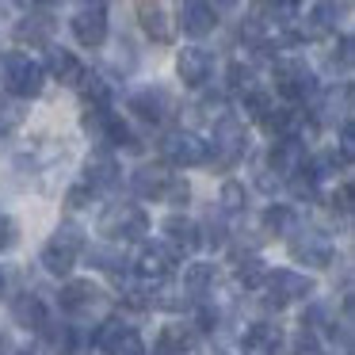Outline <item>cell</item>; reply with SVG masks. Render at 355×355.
<instances>
[{
    "instance_id": "obj_7",
    "label": "cell",
    "mask_w": 355,
    "mask_h": 355,
    "mask_svg": "<svg viewBox=\"0 0 355 355\" xmlns=\"http://www.w3.org/2000/svg\"><path fill=\"white\" fill-rule=\"evenodd\" d=\"M207 146H210V161H218L222 168L237 164L241 157L248 153V130H245V123H241L237 115L214 119V134H210Z\"/></svg>"
},
{
    "instance_id": "obj_19",
    "label": "cell",
    "mask_w": 355,
    "mask_h": 355,
    "mask_svg": "<svg viewBox=\"0 0 355 355\" xmlns=\"http://www.w3.org/2000/svg\"><path fill=\"white\" fill-rule=\"evenodd\" d=\"M283 344H286V336L275 321H256V324H248L245 336H241L245 355H279Z\"/></svg>"
},
{
    "instance_id": "obj_45",
    "label": "cell",
    "mask_w": 355,
    "mask_h": 355,
    "mask_svg": "<svg viewBox=\"0 0 355 355\" xmlns=\"http://www.w3.org/2000/svg\"><path fill=\"white\" fill-rule=\"evenodd\" d=\"M332 202L340 207V214H352V184H340V191L332 195Z\"/></svg>"
},
{
    "instance_id": "obj_40",
    "label": "cell",
    "mask_w": 355,
    "mask_h": 355,
    "mask_svg": "<svg viewBox=\"0 0 355 355\" xmlns=\"http://www.w3.org/2000/svg\"><path fill=\"white\" fill-rule=\"evenodd\" d=\"M16 241H19V225H16V218L0 210V252L16 248Z\"/></svg>"
},
{
    "instance_id": "obj_39",
    "label": "cell",
    "mask_w": 355,
    "mask_h": 355,
    "mask_svg": "<svg viewBox=\"0 0 355 355\" xmlns=\"http://www.w3.org/2000/svg\"><path fill=\"white\" fill-rule=\"evenodd\" d=\"M294 355H329V347L321 344V336H317V332L302 329L298 332V344H294Z\"/></svg>"
},
{
    "instance_id": "obj_37",
    "label": "cell",
    "mask_w": 355,
    "mask_h": 355,
    "mask_svg": "<svg viewBox=\"0 0 355 355\" xmlns=\"http://www.w3.org/2000/svg\"><path fill=\"white\" fill-rule=\"evenodd\" d=\"M286 187H291L294 199H306V202H313V199H317V180L309 176V172H298L294 180H286Z\"/></svg>"
},
{
    "instance_id": "obj_6",
    "label": "cell",
    "mask_w": 355,
    "mask_h": 355,
    "mask_svg": "<svg viewBox=\"0 0 355 355\" xmlns=\"http://www.w3.org/2000/svg\"><path fill=\"white\" fill-rule=\"evenodd\" d=\"M80 130L92 134L107 153H111V149H119V146H138L134 134H130V126L123 123V115L111 111V107H85V111H80Z\"/></svg>"
},
{
    "instance_id": "obj_12",
    "label": "cell",
    "mask_w": 355,
    "mask_h": 355,
    "mask_svg": "<svg viewBox=\"0 0 355 355\" xmlns=\"http://www.w3.org/2000/svg\"><path fill=\"white\" fill-rule=\"evenodd\" d=\"M172 271H176L172 248H164L161 241H141L138 256H134V275L146 279V283H164Z\"/></svg>"
},
{
    "instance_id": "obj_24",
    "label": "cell",
    "mask_w": 355,
    "mask_h": 355,
    "mask_svg": "<svg viewBox=\"0 0 355 355\" xmlns=\"http://www.w3.org/2000/svg\"><path fill=\"white\" fill-rule=\"evenodd\" d=\"M12 321H16L19 329H27V332H39L42 324L50 321V317H46V302H42L39 294H31V291L16 294V298H12Z\"/></svg>"
},
{
    "instance_id": "obj_15",
    "label": "cell",
    "mask_w": 355,
    "mask_h": 355,
    "mask_svg": "<svg viewBox=\"0 0 355 355\" xmlns=\"http://www.w3.org/2000/svg\"><path fill=\"white\" fill-rule=\"evenodd\" d=\"M134 16H138L141 31L157 42V46H168L172 35H176V19H168V8L157 4V0H138L134 4Z\"/></svg>"
},
{
    "instance_id": "obj_36",
    "label": "cell",
    "mask_w": 355,
    "mask_h": 355,
    "mask_svg": "<svg viewBox=\"0 0 355 355\" xmlns=\"http://www.w3.org/2000/svg\"><path fill=\"white\" fill-rule=\"evenodd\" d=\"M230 88L233 92L241 96V100H245L248 92H256V77H252V69H248V65H230Z\"/></svg>"
},
{
    "instance_id": "obj_8",
    "label": "cell",
    "mask_w": 355,
    "mask_h": 355,
    "mask_svg": "<svg viewBox=\"0 0 355 355\" xmlns=\"http://www.w3.org/2000/svg\"><path fill=\"white\" fill-rule=\"evenodd\" d=\"M161 153L164 161L172 164V168H195V164H210V146L207 138H199L195 130H184V126H176V130H168L161 138Z\"/></svg>"
},
{
    "instance_id": "obj_10",
    "label": "cell",
    "mask_w": 355,
    "mask_h": 355,
    "mask_svg": "<svg viewBox=\"0 0 355 355\" xmlns=\"http://www.w3.org/2000/svg\"><path fill=\"white\" fill-rule=\"evenodd\" d=\"M73 27V39L80 42L85 50H100L103 42H107V4H80L77 16L69 19Z\"/></svg>"
},
{
    "instance_id": "obj_35",
    "label": "cell",
    "mask_w": 355,
    "mask_h": 355,
    "mask_svg": "<svg viewBox=\"0 0 355 355\" xmlns=\"http://www.w3.org/2000/svg\"><path fill=\"white\" fill-rule=\"evenodd\" d=\"M218 202H222L225 214H241V210L248 207V191L241 180H225L222 184V195H218Z\"/></svg>"
},
{
    "instance_id": "obj_29",
    "label": "cell",
    "mask_w": 355,
    "mask_h": 355,
    "mask_svg": "<svg viewBox=\"0 0 355 355\" xmlns=\"http://www.w3.org/2000/svg\"><path fill=\"white\" fill-rule=\"evenodd\" d=\"M77 92L85 100V107H111V85L100 77V73H88L77 80Z\"/></svg>"
},
{
    "instance_id": "obj_17",
    "label": "cell",
    "mask_w": 355,
    "mask_h": 355,
    "mask_svg": "<svg viewBox=\"0 0 355 355\" xmlns=\"http://www.w3.org/2000/svg\"><path fill=\"white\" fill-rule=\"evenodd\" d=\"M176 16H180L176 27L187 35V39H207V35L218 27V8H210V4H202V0H184Z\"/></svg>"
},
{
    "instance_id": "obj_33",
    "label": "cell",
    "mask_w": 355,
    "mask_h": 355,
    "mask_svg": "<svg viewBox=\"0 0 355 355\" xmlns=\"http://www.w3.org/2000/svg\"><path fill=\"white\" fill-rule=\"evenodd\" d=\"M149 306L153 309H168V313H184L187 306H191V298L184 294V286H161L157 294H149Z\"/></svg>"
},
{
    "instance_id": "obj_11",
    "label": "cell",
    "mask_w": 355,
    "mask_h": 355,
    "mask_svg": "<svg viewBox=\"0 0 355 355\" xmlns=\"http://www.w3.org/2000/svg\"><path fill=\"white\" fill-rule=\"evenodd\" d=\"M291 256L298 263H309V268H332V260H336V245H332L321 230H294Z\"/></svg>"
},
{
    "instance_id": "obj_44",
    "label": "cell",
    "mask_w": 355,
    "mask_h": 355,
    "mask_svg": "<svg viewBox=\"0 0 355 355\" xmlns=\"http://www.w3.org/2000/svg\"><path fill=\"white\" fill-rule=\"evenodd\" d=\"M202 241H207V245H214V248H222L225 245V225L218 222V218H210V222H207V237H202Z\"/></svg>"
},
{
    "instance_id": "obj_2",
    "label": "cell",
    "mask_w": 355,
    "mask_h": 355,
    "mask_svg": "<svg viewBox=\"0 0 355 355\" xmlns=\"http://www.w3.org/2000/svg\"><path fill=\"white\" fill-rule=\"evenodd\" d=\"M271 80H275V92L286 100V107H302L321 92L317 73L302 58H271Z\"/></svg>"
},
{
    "instance_id": "obj_46",
    "label": "cell",
    "mask_w": 355,
    "mask_h": 355,
    "mask_svg": "<svg viewBox=\"0 0 355 355\" xmlns=\"http://www.w3.org/2000/svg\"><path fill=\"white\" fill-rule=\"evenodd\" d=\"M0 298H4V271H0Z\"/></svg>"
},
{
    "instance_id": "obj_22",
    "label": "cell",
    "mask_w": 355,
    "mask_h": 355,
    "mask_svg": "<svg viewBox=\"0 0 355 355\" xmlns=\"http://www.w3.org/2000/svg\"><path fill=\"white\" fill-rule=\"evenodd\" d=\"M172 176H176V172H172L168 164H141V168L130 176V187H134V195H141V199L164 202V191H168Z\"/></svg>"
},
{
    "instance_id": "obj_43",
    "label": "cell",
    "mask_w": 355,
    "mask_h": 355,
    "mask_svg": "<svg viewBox=\"0 0 355 355\" xmlns=\"http://www.w3.org/2000/svg\"><path fill=\"white\" fill-rule=\"evenodd\" d=\"M352 153H355V130H352V123L347 126H340V161H352Z\"/></svg>"
},
{
    "instance_id": "obj_5",
    "label": "cell",
    "mask_w": 355,
    "mask_h": 355,
    "mask_svg": "<svg viewBox=\"0 0 355 355\" xmlns=\"http://www.w3.org/2000/svg\"><path fill=\"white\" fill-rule=\"evenodd\" d=\"M263 306L268 309H283L291 302H309L317 291V283L306 275V271H294V268H279V271H268L263 279Z\"/></svg>"
},
{
    "instance_id": "obj_14",
    "label": "cell",
    "mask_w": 355,
    "mask_h": 355,
    "mask_svg": "<svg viewBox=\"0 0 355 355\" xmlns=\"http://www.w3.org/2000/svg\"><path fill=\"white\" fill-rule=\"evenodd\" d=\"M268 164H271V172H275V176L286 184V180H294L298 172H306L309 153H306V146H302V141H294V138H279V141H271Z\"/></svg>"
},
{
    "instance_id": "obj_26",
    "label": "cell",
    "mask_w": 355,
    "mask_h": 355,
    "mask_svg": "<svg viewBox=\"0 0 355 355\" xmlns=\"http://www.w3.org/2000/svg\"><path fill=\"white\" fill-rule=\"evenodd\" d=\"M214 283H218V268L214 263H187V271H184V294L187 298H202V294H210L214 291Z\"/></svg>"
},
{
    "instance_id": "obj_4",
    "label": "cell",
    "mask_w": 355,
    "mask_h": 355,
    "mask_svg": "<svg viewBox=\"0 0 355 355\" xmlns=\"http://www.w3.org/2000/svg\"><path fill=\"white\" fill-rule=\"evenodd\" d=\"M80 252H85V230H80L77 222H62L58 225V233L42 245V268L50 271V275L65 279L73 268H77Z\"/></svg>"
},
{
    "instance_id": "obj_9",
    "label": "cell",
    "mask_w": 355,
    "mask_h": 355,
    "mask_svg": "<svg viewBox=\"0 0 355 355\" xmlns=\"http://www.w3.org/2000/svg\"><path fill=\"white\" fill-rule=\"evenodd\" d=\"M92 344L100 347L103 355H149L141 332L130 329V324H123V321H115V317L103 321L100 329L92 332Z\"/></svg>"
},
{
    "instance_id": "obj_13",
    "label": "cell",
    "mask_w": 355,
    "mask_h": 355,
    "mask_svg": "<svg viewBox=\"0 0 355 355\" xmlns=\"http://www.w3.org/2000/svg\"><path fill=\"white\" fill-rule=\"evenodd\" d=\"M161 233H164V241L161 245L164 248H172V256H191L195 248L202 245V225L199 222H191L187 214H168L161 222Z\"/></svg>"
},
{
    "instance_id": "obj_16",
    "label": "cell",
    "mask_w": 355,
    "mask_h": 355,
    "mask_svg": "<svg viewBox=\"0 0 355 355\" xmlns=\"http://www.w3.org/2000/svg\"><path fill=\"white\" fill-rule=\"evenodd\" d=\"M54 8L50 4H31L27 8V16L16 24V42H24V46H50V31H54Z\"/></svg>"
},
{
    "instance_id": "obj_23",
    "label": "cell",
    "mask_w": 355,
    "mask_h": 355,
    "mask_svg": "<svg viewBox=\"0 0 355 355\" xmlns=\"http://www.w3.org/2000/svg\"><path fill=\"white\" fill-rule=\"evenodd\" d=\"M46 77H54V80H62V85H69V88H77V80L85 77V65H80V58L73 54V50H65V46H54L50 42L46 46Z\"/></svg>"
},
{
    "instance_id": "obj_30",
    "label": "cell",
    "mask_w": 355,
    "mask_h": 355,
    "mask_svg": "<svg viewBox=\"0 0 355 355\" xmlns=\"http://www.w3.org/2000/svg\"><path fill=\"white\" fill-rule=\"evenodd\" d=\"M39 332H42V340H46V347L54 355H73V347H77V332L65 321H46Z\"/></svg>"
},
{
    "instance_id": "obj_34",
    "label": "cell",
    "mask_w": 355,
    "mask_h": 355,
    "mask_svg": "<svg viewBox=\"0 0 355 355\" xmlns=\"http://www.w3.org/2000/svg\"><path fill=\"white\" fill-rule=\"evenodd\" d=\"M27 111L19 100H8V96H0V138H12V134L24 126Z\"/></svg>"
},
{
    "instance_id": "obj_3",
    "label": "cell",
    "mask_w": 355,
    "mask_h": 355,
    "mask_svg": "<svg viewBox=\"0 0 355 355\" xmlns=\"http://www.w3.org/2000/svg\"><path fill=\"white\" fill-rule=\"evenodd\" d=\"M96 230L103 233L107 245H130V241H146L149 233V214L138 207V202H111L100 214Z\"/></svg>"
},
{
    "instance_id": "obj_47",
    "label": "cell",
    "mask_w": 355,
    "mask_h": 355,
    "mask_svg": "<svg viewBox=\"0 0 355 355\" xmlns=\"http://www.w3.org/2000/svg\"><path fill=\"white\" fill-rule=\"evenodd\" d=\"M16 355H35V352H16Z\"/></svg>"
},
{
    "instance_id": "obj_25",
    "label": "cell",
    "mask_w": 355,
    "mask_h": 355,
    "mask_svg": "<svg viewBox=\"0 0 355 355\" xmlns=\"http://www.w3.org/2000/svg\"><path fill=\"white\" fill-rule=\"evenodd\" d=\"M130 111L141 119V123H161L172 111V100L164 88H141V92L130 96Z\"/></svg>"
},
{
    "instance_id": "obj_27",
    "label": "cell",
    "mask_w": 355,
    "mask_h": 355,
    "mask_svg": "<svg viewBox=\"0 0 355 355\" xmlns=\"http://www.w3.org/2000/svg\"><path fill=\"white\" fill-rule=\"evenodd\" d=\"M191 352H195V340L184 324H164L153 347V355H191Z\"/></svg>"
},
{
    "instance_id": "obj_21",
    "label": "cell",
    "mask_w": 355,
    "mask_h": 355,
    "mask_svg": "<svg viewBox=\"0 0 355 355\" xmlns=\"http://www.w3.org/2000/svg\"><path fill=\"white\" fill-rule=\"evenodd\" d=\"M80 184L92 187V191H111V187H119V161H115V153H107V149L88 153L85 180H80Z\"/></svg>"
},
{
    "instance_id": "obj_20",
    "label": "cell",
    "mask_w": 355,
    "mask_h": 355,
    "mask_svg": "<svg viewBox=\"0 0 355 355\" xmlns=\"http://www.w3.org/2000/svg\"><path fill=\"white\" fill-rule=\"evenodd\" d=\"M65 313H92L96 306H103V291L92 283V279H69L58 294Z\"/></svg>"
},
{
    "instance_id": "obj_41",
    "label": "cell",
    "mask_w": 355,
    "mask_h": 355,
    "mask_svg": "<svg viewBox=\"0 0 355 355\" xmlns=\"http://www.w3.org/2000/svg\"><path fill=\"white\" fill-rule=\"evenodd\" d=\"M92 199H96V191H92V187H85V184H73V187H69V195H65V202H69V210H80V207H88Z\"/></svg>"
},
{
    "instance_id": "obj_1",
    "label": "cell",
    "mask_w": 355,
    "mask_h": 355,
    "mask_svg": "<svg viewBox=\"0 0 355 355\" xmlns=\"http://www.w3.org/2000/svg\"><path fill=\"white\" fill-rule=\"evenodd\" d=\"M0 88L8 100H35L42 96L46 88V69L42 62H35L31 54H19V50H8V54H0Z\"/></svg>"
},
{
    "instance_id": "obj_42",
    "label": "cell",
    "mask_w": 355,
    "mask_h": 355,
    "mask_svg": "<svg viewBox=\"0 0 355 355\" xmlns=\"http://www.w3.org/2000/svg\"><path fill=\"white\" fill-rule=\"evenodd\" d=\"M329 65H332V69H336V65H340V69H352V39H347V35H340V50H336V54H329Z\"/></svg>"
},
{
    "instance_id": "obj_18",
    "label": "cell",
    "mask_w": 355,
    "mask_h": 355,
    "mask_svg": "<svg viewBox=\"0 0 355 355\" xmlns=\"http://www.w3.org/2000/svg\"><path fill=\"white\" fill-rule=\"evenodd\" d=\"M176 73L187 88H202L210 80V73H214V58L202 46H184L176 54Z\"/></svg>"
},
{
    "instance_id": "obj_31",
    "label": "cell",
    "mask_w": 355,
    "mask_h": 355,
    "mask_svg": "<svg viewBox=\"0 0 355 355\" xmlns=\"http://www.w3.org/2000/svg\"><path fill=\"white\" fill-rule=\"evenodd\" d=\"M263 233L268 237H291L294 233V210L283 207V202H271L263 210Z\"/></svg>"
},
{
    "instance_id": "obj_32",
    "label": "cell",
    "mask_w": 355,
    "mask_h": 355,
    "mask_svg": "<svg viewBox=\"0 0 355 355\" xmlns=\"http://www.w3.org/2000/svg\"><path fill=\"white\" fill-rule=\"evenodd\" d=\"M85 260L92 263V268H100V271H115L119 279H123V252H119L115 245H92V248H85Z\"/></svg>"
},
{
    "instance_id": "obj_38",
    "label": "cell",
    "mask_w": 355,
    "mask_h": 355,
    "mask_svg": "<svg viewBox=\"0 0 355 355\" xmlns=\"http://www.w3.org/2000/svg\"><path fill=\"white\" fill-rule=\"evenodd\" d=\"M187 199H191V184L176 172L172 184H168V191H164V202H168V207H187Z\"/></svg>"
},
{
    "instance_id": "obj_28",
    "label": "cell",
    "mask_w": 355,
    "mask_h": 355,
    "mask_svg": "<svg viewBox=\"0 0 355 355\" xmlns=\"http://www.w3.org/2000/svg\"><path fill=\"white\" fill-rule=\"evenodd\" d=\"M268 263L260 260L256 252H245L237 260V271H233V279H237V286H245V291H260L263 286V279H268Z\"/></svg>"
}]
</instances>
